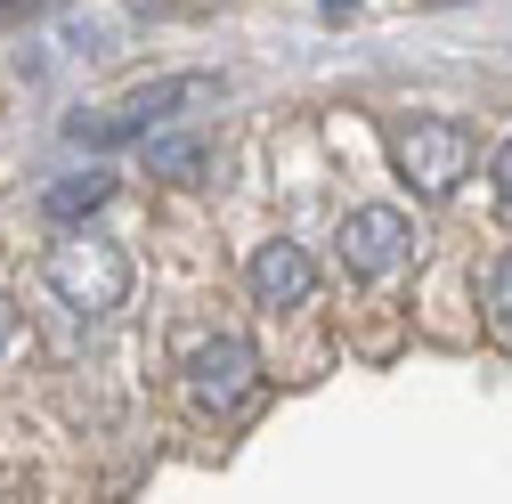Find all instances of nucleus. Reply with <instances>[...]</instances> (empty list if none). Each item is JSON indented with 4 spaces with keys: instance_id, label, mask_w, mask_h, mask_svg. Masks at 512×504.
<instances>
[{
    "instance_id": "f03ea898",
    "label": "nucleus",
    "mask_w": 512,
    "mask_h": 504,
    "mask_svg": "<svg viewBox=\"0 0 512 504\" xmlns=\"http://www.w3.org/2000/svg\"><path fill=\"white\" fill-rule=\"evenodd\" d=\"M49 293L74 309V318H114L122 301H131V261H122V244L106 236H57L49 244Z\"/></svg>"
},
{
    "instance_id": "0eeeda50",
    "label": "nucleus",
    "mask_w": 512,
    "mask_h": 504,
    "mask_svg": "<svg viewBox=\"0 0 512 504\" xmlns=\"http://www.w3.org/2000/svg\"><path fill=\"white\" fill-rule=\"evenodd\" d=\"M106 196H114V171H74V179L41 187V212H49V220H90Z\"/></svg>"
},
{
    "instance_id": "39448f33",
    "label": "nucleus",
    "mask_w": 512,
    "mask_h": 504,
    "mask_svg": "<svg viewBox=\"0 0 512 504\" xmlns=\"http://www.w3.org/2000/svg\"><path fill=\"white\" fill-rule=\"evenodd\" d=\"M334 244H342V269H350V277H391L407 252H415V228H407L399 204H358Z\"/></svg>"
},
{
    "instance_id": "423d86ee",
    "label": "nucleus",
    "mask_w": 512,
    "mask_h": 504,
    "mask_svg": "<svg viewBox=\"0 0 512 504\" xmlns=\"http://www.w3.org/2000/svg\"><path fill=\"white\" fill-rule=\"evenodd\" d=\"M252 301H261V309H277V318H285V309H301L309 293H317V261H309V252L293 244V236H269L261 252H252Z\"/></svg>"
},
{
    "instance_id": "f257e3e1",
    "label": "nucleus",
    "mask_w": 512,
    "mask_h": 504,
    "mask_svg": "<svg viewBox=\"0 0 512 504\" xmlns=\"http://www.w3.org/2000/svg\"><path fill=\"white\" fill-rule=\"evenodd\" d=\"M212 98H220V74H163V82H147L131 98H114L106 114H74L66 139L74 147H131V139L163 131V122H179L187 106H212Z\"/></svg>"
},
{
    "instance_id": "7ed1b4c3",
    "label": "nucleus",
    "mask_w": 512,
    "mask_h": 504,
    "mask_svg": "<svg viewBox=\"0 0 512 504\" xmlns=\"http://www.w3.org/2000/svg\"><path fill=\"white\" fill-rule=\"evenodd\" d=\"M391 171L415 187V196H447L472 171V131L464 122H407L391 139Z\"/></svg>"
},
{
    "instance_id": "1a4fd4ad",
    "label": "nucleus",
    "mask_w": 512,
    "mask_h": 504,
    "mask_svg": "<svg viewBox=\"0 0 512 504\" xmlns=\"http://www.w3.org/2000/svg\"><path fill=\"white\" fill-rule=\"evenodd\" d=\"M488 318H496V326H512V261H496V269H488Z\"/></svg>"
},
{
    "instance_id": "6e6552de",
    "label": "nucleus",
    "mask_w": 512,
    "mask_h": 504,
    "mask_svg": "<svg viewBox=\"0 0 512 504\" xmlns=\"http://www.w3.org/2000/svg\"><path fill=\"white\" fill-rule=\"evenodd\" d=\"M139 147H147L155 179H196V163H204V139H179V131H147Z\"/></svg>"
},
{
    "instance_id": "9b49d317",
    "label": "nucleus",
    "mask_w": 512,
    "mask_h": 504,
    "mask_svg": "<svg viewBox=\"0 0 512 504\" xmlns=\"http://www.w3.org/2000/svg\"><path fill=\"white\" fill-rule=\"evenodd\" d=\"M496 196H504V204H512V139H504V147H496Z\"/></svg>"
},
{
    "instance_id": "f8f14e48",
    "label": "nucleus",
    "mask_w": 512,
    "mask_h": 504,
    "mask_svg": "<svg viewBox=\"0 0 512 504\" xmlns=\"http://www.w3.org/2000/svg\"><path fill=\"white\" fill-rule=\"evenodd\" d=\"M0 9H25V0H0Z\"/></svg>"
},
{
    "instance_id": "9d476101",
    "label": "nucleus",
    "mask_w": 512,
    "mask_h": 504,
    "mask_svg": "<svg viewBox=\"0 0 512 504\" xmlns=\"http://www.w3.org/2000/svg\"><path fill=\"white\" fill-rule=\"evenodd\" d=\"M17 350V309H9V293H0V358Z\"/></svg>"
},
{
    "instance_id": "20e7f679",
    "label": "nucleus",
    "mask_w": 512,
    "mask_h": 504,
    "mask_svg": "<svg viewBox=\"0 0 512 504\" xmlns=\"http://www.w3.org/2000/svg\"><path fill=\"white\" fill-rule=\"evenodd\" d=\"M252 383H261V350H252L244 334H212L196 358H187V391H196L204 415H236L252 399Z\"/></svg>"
}]
</instances>
